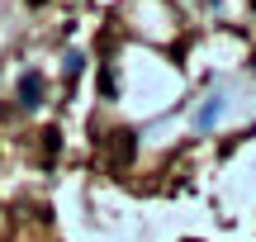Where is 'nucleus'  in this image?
<instances>
[{
  "mask_svg": "<svg viewBox=\"0 0 256 242\" xmlns=\"http://www.w3.org/2000/svg\"><path fill=\"white\" fill-rule=\"evenodd\" d=\"M81 62H86L81 52H66V76H76V72H81Z\"/></svg>",
  "mask_w": 256,
  "mask_h": 242,
  "instance_id": "obj_5",
  "label": "nucleus"
},
{
  "mask_svg": "<svg viewBox=\"0 0 256 242\" xmlns=\"http://www.w3.org/2000/svg\"><path fill=\"white\" fill-rule=\"evenodd\" d=\"M218 114H223V100H218V95H209V100H204V110L194 114V124H200V128H209V124L218 119Z\"/></svg>",
  "mask_w": 256,
  "mask_h": 242,
  "instance_id": "obj_3",
  "label": "nucleus"
},
{
  "mask_svg": "<svg viewBox=\"0 0 256 242\" xmlns=\"http://www.w3.org/2000/svg\"><path fill=\"white\" fill-rule=\"evenodd\" d=\"M43 138H48V142H43V157L52 162V157H57V148H62V142H57V138H62V133H57V128H48Z\"/></svg>",
  "mask_w": 256,
  "mask_h": 242,
  "instance_id": "obj_4",
  "label": "nucleus"
},
{
  "mask_svg": "<svg viewBox=\"0 0 256 242\" xmlns=\"http://www.w3.org/2000/svg\"><path fill=\"white\" fill-rule=\"evenodd\" d=\"M43 90H48L43 72H24L19 76V104H24V110H38V104H43Z\"/></svg>",
  "mask_w": 256,
  "mask_h": 242,
  "instance_id": "obj_1",
  "label": "nucleus"
},
{
  "mask_svg": "<svg viewBox=\"0 0 256 242\" xmlns=\"http://www.w3.org/2000/svg\"><path fill=\"white\" fill-rule=\"evenodd\" d=\"M28 5H43V0H28Z\"/></svg>",
  "mask_w": 256,
  "mask_h": 242,
  "instance_id": "obj_6",
  "label": "nucleus"
},
{
  "mask_svg": "<svg viewBox=\"0 0 256 242\" xmlns=\"http://www.w3.org/2000/svg\"><path fill=\"white\" fill-rule=\"evenodd\" d=\"M110 162H114V166H128V162H133V133H114Z\"/></svg>",
  "mask_w": 256,
  "mask_h": 242,
  "instance_id": "obj_2",
  "label": "nucleus"
}]
</instances>
